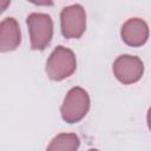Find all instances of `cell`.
Returning a JSON list of instances; mask_svg holds the SVG:
<instances>
[{"label":"cell","mask_w":151,"mask_h":151,"mask_svg":"<svg viewBox=\"0 0 151 151\" xmlns=\"http://www.w3.org/2000/svg\"><path fill=\"white\" fill-rule=\"evenodd\" d=\"M20 42L21 32L18 21L14 18H5L0 24V51H14Z\"/></svg>","instance_id":"obj_7"},{"label":"cell","mask_w":151,"mask_h":151,"mask_svg":"<svg viewBox=\"0 0 151 151\" xmlns=\"http://www.w3.org/2000/svg\"><path fill=\"white\" fill-rule=\"evenodd\" d=\"M80 140L76 133H59L55 136L46 151H77Z\"/></svg>","instance_id":"obj_8"},{"label":"cell","mask_w":151,"mask_h":151,"mask_svg":"<svg viewBox=\"0 0 151 151\" xmlns=\"http://www.w3.org/2000/svg\"><path fill=\"white\" fill-rule=\"evenodd\" d=\"M113 73L116 78L124 85H131L137 83L144 73L143 61L130 54L119 55L113 63Z\"/></svg>","instance_id":"obj_5"},{"label":"cell","mask_w":151,"mask_h":151,"mask_svg":"<svg viewBox=\"0 0 151 151\" xmlns=\"http://www.w3.org/2000/svg\"><path fill=\"white\" fill-rule=\"evenodd\" d=\"M77 68V59L72 50L58 46L53 50L46 63V73L50 79L60 81L74 73Z\"/></svg>","instance_id":"obj_1"},{"label":"cell","mask_w":151,"mask_h":151,"mask_svg":"<svg viewBox=\"0 0 151 151\" xmlns=\"http://www.w3.org/2000/svg\"><path fill=\"white\" fill-rule=\"evenodd\" d=\"M35 5H52V2H34Z\"/></svg>","instance_id":"obj_11"},{"label":"cell","mask_w":151,"mask_h":151,"mask_svg":"<svg viewBox=\"0 0 151 151\" xmlns=\"http://www.w3.org/2000/svg\"><path fill=\"white\" fill-rule=\"evenodd\" d=\"M88 151H99V150H97V149H90Z\"/></svg>","instance_id":"obj_12"},{"label":"cell","mask_w":151,"mask_h":151,"mask_svg":"<svg viewBox=\"0 0 151 151\" xmlns=\"http://www.w3.org/2000/svg\"><path fill=\"white\" fill-rule=\"evenodd\" d=\"M31 38V48L41 51L51 42L53 37V21L46 13H31L27 17Z\"/></svg>","instance_id":"obj_3"},{"label":"cell","mask_w":151,"mask_h":151,"mask_svg":"<svg viewBox=\"0 0 151 151\" xmlns=\"http://www.w3.org/2000/svg\"><path fill=\"white\" fill-rule=\"evenodd\" d=\"M60 26L65 38H80L86 28V13L84 7L79 4L64 7L60 13Z\"/></svg>","instance_id":"obj_4"},{"label":"cell","mask_w":151,"mask_h":151,"mask_svg":"<svg viewBox=\"0 0 151 151\" xmlns=\"http://www.w3.org/2000/svg\"><path fill=\"white\" fill-rule=\"evenodd\" d=\"M147 125H149V129L151 131V107L147 111Z\"/></svg>","instance_id":"obj_9"},{"label":"cell","mask_w":151,"mask_h":151,"mask_svg":"<svg viewBox=\"0 0 151 151\" xmlns=\"http://www.w3.org/2000/svg\"><path fill=\"white\" fill-rule=\"evenodd\" d=\"M149 33L147 24L139 18H132L125 21L120 31L123 41L132 47H139L144 45L149 38Z\"/></svg>","instance_id":"obj_6"},{"label":"cell","mask_w":151,"mask_h":151,"mask_svg":"<svg viewBox=\"0 0 151 151\" xmlns=\"http://www.w3.org/2000/svg\"><path fill=\"white\" fill-rule=\"evenodd\" d=\"M11 2L7 0V1H0V6H1V11H5L6 9V6L9 5Z\"/></svg>","instance_id":"obj_10"},{"label":"cell","mask_w":151,"mask_h":151,"mask_svg":"<svg viewBox=\"0 0 151 151\" xmlns=\"http://www.w3.org/2000/svg\"><path fill=\"white\" fill-rule=\"evenodd\" d=\"M90 110L88 93L81 87H72L60 107L61 118L70 124L80 122Z\"/></svg>","instance_id":"obj_2"}]
</instances>
